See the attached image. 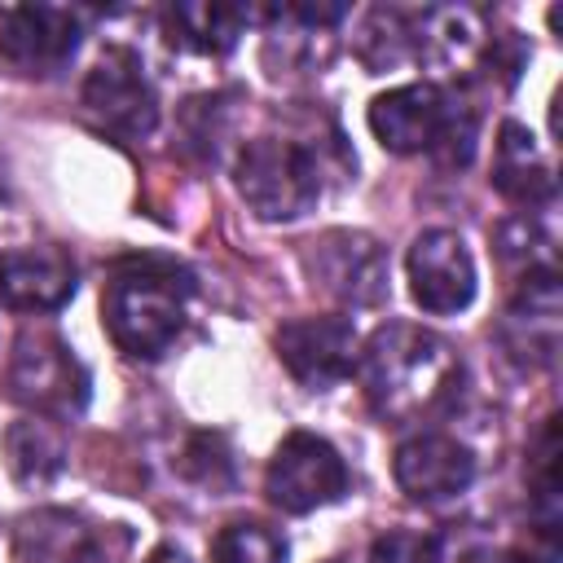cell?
Wrapping results in <instances>:
<instances>
[{
	"label": "cell",
	"instance_id": "20",
	"mask_svg": "<svg viewBox=\"0 0 563 563\" xmlns=\"http://www.w3.org/2000/svg\"><path fill=\"white\" fill-rule=\"evenodd\" d=\"M211 563H286V537L260 519L224 523L211 541Z\"/></svg>",
	"mask_w": 563,
	"mask_h": 563
},
{
	"label": "cell",
	"instance_id": "9",
	"mask_svg": "<svg viewBox=\"0 0 563 563\" xmlns=\"http://www.w3.org/2000/svg\"><path fill=\"white\" fill-rule=\"evenodd\" d=\"M13 545L22 563H119L128 554V532L75 510H31L18 519Z\"/></svg>",
	"mask_w": 563,
	"mask_h": 563
},
{
	"label": "cell",
	"instance_id": "17",
	"mask_svg": "<svg viewBox=\"0 0 563 563\" xmlns=\"http://www.w3.org/2000/svg\"><path fill=\"white\" fill-rule=\"evenodd\" d=\"M246 9L238 4H207V0H194V4H172L163 13L167 22V40L189 48V53H202V57H224L242 26H246Z\"/></svg>",
	"mask_w": 563,
	"mask_h": 563
},
{
	"label": "cell",
	"instance_id": "22",
	"mask_svg": "<svg viewBox=\"0 0 563 563\" xmlns=\"http://www.w3.org/2000/svg\"><path fill=\"white\" fill-rule=\"evenodd\" d=\"M145 563H189V559H185V550H176V545H154Z\"/></svg>",
	"mask_w": 563,
	"mask_h": 563
},
{
	"label": "cell",
	"instance_id": "12",
	"mask_svg": "<svg viewBox=\"0 0 563 563\" xmlns=\"http://www.w3.org/2000/svg\"><path fill=\"white\" fill-rule=\"evenodd\" d=\"M405 268H409V295L422 312L449 317L475 299V260H471L462 233H453V229L418 233L405 255Z\"/></svg>",
	"mask_w": 563,
	"mask_h": 563
},
{
	"label": "cell",
	"instance_id": "6",
	"mask_svg": "<svg viewBox=\"0 0 563 563\" xmlns=\"http://www.w3.org/2000/svg\"><path fill=\"white\" fill-rule=\"evenodd\" d=\"M79 106H84V114L92 119L97 132H106L123 145L145 141L158 123L154 84L145 79L141 57L123 44H110L92 62V70L84 75V88H79Z\"/></svg>",
	"mask_w": 563,
	"mask_h": 563
},
{
	"label": "cell",
	"instance_id": "14",
	"mask_svg": "<svg viewBox=\"0 0 563 563\" xmlns=\"http://www.w3.org/2000/svg\"><path fill=\"white\" fill-rule=\"evenodd\" d=\"M391 475L400 484L405 497L413 501H449V497H462L475 479V457L466 444H457L453 435H440V431H422V435H409L396 457H391Z\"/></svg>",
	"mask_w": 563,
	"mask_h": 563
},
{
	"label": "cell",
	"instance_id": "5",
	"mask_svg": "<svg viewBox=\"0 0 563 563\" xmlns=\"http://www.w3.org/2000/svg\"><path fill=\"white\" fill-rule=\"evenodd\" d=\"M233 185L260 220H299L321 198V163L286 136H255L238 150Z\"/></svg>",
	"mask_w": 563,
	"mask_h": 563
},
{
	"label": "cell",
	"instance_id": "19",
	"mask_svg": "<svg viewBox=\"0 0 563 563\" xmlns=\"http://www.w3.org/2000/svg\"><path fill=\"white\" fill-rule=\"evenodd\" d=\"M356 53L369 70H387L405 57H418V18H409L400 9H369Z\"/></svg>",
	"mask_w": 563,
	"mask_h": 563
},
{
	"label": "cell",
	"instance_id": "10",
	"mask_svg": "<svg viewBox=\"0 0 563 563\" xmlns=\"http://www.w3.org/2000/svg\"><path fill=\"white\" fill-rule=\"evenodd\" d=\"M273 347L295 383L325 391V387L343 383L356 365V325L339 312L295 317L273 334Z\"/></svg>",
	"mask_w": 563,
	"mask_h": 563
},
{
	"label": "cell",
	"instance_id": "4",
	"mask_svg": "<svg viewBox=\"0 0 563 563\" xmlns=\"http://www.w3.org/2000/svg\"><path fill=\"white\" fill-rule=\"evenodd\" d=\"M4 391L35 418H75L88 405V369L57 330L26 325L4 361Z\"/></svg>",
	"mask_w": 563,
	"mask_h": 563
},
{
	"label": "cell",
	"instance_id": "16",
	"mask_svg": "<svg viewBox=\"0 0 563 563\" xmlns=\"http://www.w3.org/2000/svg\"><path fill=\"white\" fill-rule=\"evenodd\" d=\"M493 185L515 202H545L554 198V167L537 154L532 132L519 123H501L497 154H493Z\"/></svg>",
	"mask_w": 563,
	"mask_h": 563
},
{
	"label": "cell",
	"instance_id": "11",
	"mask_svg": "<svg viewBox=\"0 0 563 563\" xmlns=\"http://www.w3.org/2000/svg\"><path fill=\"white\" fill-rule=\"evenodd\" d=\"M79 48V18L62 4L0 9V57L31 79L57 75Z\"/></svg>",
	"mask_w": 563,
	"mask_h": 563
},
{
	"label": "cell",
	"instance_id": "21",
	"mask_svg": "<svg viewBox=\"0 0 563 563\" xmlns=\"http://www.w3.org/2000/svg\"><path fill=\"white\" fill-rule=\"evenodd\" d=\"M369 563H444L440 541L418 528H387L369 545Z\"/></svg>",
	"mask_w": 563,
	"mask_h": 563
},
{
	"label": "cell",
	"instance_id": "2",
	"mask_svg": "<svg viewBox=\"0 0 563 563\" xmlns=\"http://www.w3.org/2000/svg\"><path fill=\"white\" fill-rule=\"evenodd\" d=\"M189 299L194 282L180 264L158 255H128L101 286V321L119 352L154 361L185 330Z\"/></svg>",
	"mask_w": 563,
	"mask_h": 563
},
{
	"label": "cell",
	"instance_id": "23",
	"mask_svg": "<svg viewBox=\"0 0 563 563\" xmlns=\"http://www.w3.org/2000/svg\"><path fill=\"white\" fill-rule=\"evenodd\" d=\"M466 563H475V559H466Z\"/></svg>",
	"mask_w": 563,
	"mask_h": 563
},
{
	"label": "cell",
	"instance_id": "3",
	"mask_svg": "<svg viewBox=\"0 0 563 563\" xmlns=\"http://www.w3.org/2000/svg\"><path fill=\"white\" fill-rule=\"evenodd\" d=\"M369 132L391 154L431 150L449 163H466L475 150V110H466L444 84H400L369 101Z\"/></svg>",
	"mask_w": 563,
	"mask_h": 563
},
{
	"label": "cell",
	"instance_id": "13",
	"mask_svg": "<svg viewBox=\"0 0 563 563\" xmlns=\"http://www.w3.org/2000/svg\"><path fill=\"white\" fill-rule=\"evenodd\" d=\"M75 260L57 242L0 251V299L13 312H57L75 295Z\"/></svg>",
	"mask_w": 563,
	"mask_h": 563
},
{
	"label": "cell",
	"instance_id": "7",
	"mask_svg": "<svg viewBox=\"0 0 563 563\" xmlns=\"http://www.w3.org/2000/svg\"><path fill=\"white\" fill-rule=\"evenodd\" d=\"M303 273L317 290L347 308H374L391 290V264L378 238L361 229H325L303 242Z\"/></svg>",
	"mask_w": 563,
	"mask_h": 563
},
{
	"label": "cell",
	"instance_id": "15",
	"mask_svg": "<svg viewBox=\"0 0 563 563\" xmlns=\"http://www.w3.org/2000/svg\"><path fill=\"white\" fill-rule=\"evenodd\" d=\"M559 343V277L554 268H537L519 282V295L506 312V347L515 356L550 361Z\"/></svg>",
	"mask_w": 563,
	"mask_h": 563
},
{
	"label": "cell",
	"instance_id": "18",
	"mask_svg": "<svg viewBox=\"0 0 563 563\" xmlns=\"http://www.w3.org/2000/svg\"><path fill=\"white\" fill-rule=\"evenodd\" d=\"M4 449H9V466H13V475L22 484H48L66 466L62 431L48 418H22V422H13L9 435H4Z\"/></svg>",
	"mask_w": 563,
	"mask_h": 563
},
{
	"label": "cell",
	"instance_id": "8",
	"mask_svg": "<svg viewBox=\"0 0 563 563\" xmlns=\"http://www.w3.org/2000/svg\"><path fill=\"white\" fill-rule=\"evenodd\" d=\"M264 493L286 515H308L347 493V462L339 449L312 431H290L264 471Z\"/></svg>",
	"mask_w": 563,
	"mask_h": 563
},
{
	"label": "cell",
	"instance_id": "1",
	"mask_svg": "<svg viewBox=\"0 0 563 563\" xmlns=\"http://www.w3.org/2000/svg\"><path fill=\"white\" fill-rule=\"evenodd\" d=\"M356 369H361L365 400L383 422L427 418L431 409H440L453 396V387L462 378L457 352L440 334L409 325V321L378 325L365 339Z\"/></svg>",
	"mask_w": 563,
	"mask_h": 563
}]
</instances>
